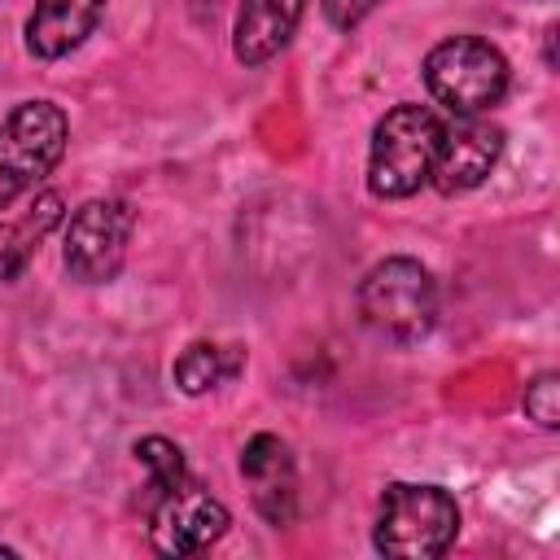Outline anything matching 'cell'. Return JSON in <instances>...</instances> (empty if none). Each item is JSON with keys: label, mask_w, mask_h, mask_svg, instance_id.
Instances as JSON below:
<instances>
[{"label": "cell", "mask_w": 560, "mask_h": 560, "mask_svg": "<svg viewBox=\"0 0 560 560\" xmlns=\"http://www.w3.org/2000/svg\"><path fill=\"white\" fill-rule=\"evenodd\" d=\"M459 534V503L433 481H389L376 508L372 542L394 560H433Z\"/></svg>", "instance_id": "cell-1"}, {"label": "cell", "mask_w": 560, "mask_h": 560, "mask_svg": "<svg viewBox=\"0 0 560 560\" xmlns=\"http://www.w3.org/2000/svg\"><path fill=\"white\" fill-rule=\"evenodd\" d=\"M442 118L429 105H394L372 127L368 149V192L381 201H402L429 184L433 153H438Z\"/></svg>", "instance_id": "cell-2"}, {"label": "cell", "mask_w": 560, "mask_h": 560, "mask_svg": "<svg viewBox=\"0 0 560 560\" xmlns=\"http://www.w3.org/2000/svg\"><path fill=\"white\" fill-rule=\"evenodd\" d=\"M359 315L363 324L394 341V346H411L420 337H429V328L438 324V284L433 276L407 258V254H394V258H381L363 280H359Z\"/></svg>", "instance_id": "cell-3"}, {"label": "cell", "mask_w": 560, "mask_h": 560, "mask_svg": "<svg viewBox=\"0 0 560 560\" xmlns=\"http://www.w3.org/2000/svg\"><path fill=\"white\" fill-rule=\"evenodd\" d=\"M424 88L438 105H446L451 114H486L508 96V57L477 39V35H451L442 44L429 48L424 66Z\"/></svg>", "instance_id": "cell-4"}, {"label": "cell", "mask_w": 560, "mask_h": 560, "mask_svg": "<svg viewBox=\"0 0 560 560\" xmlns=\"http://www.w3.org/2000/svg\"><path fill=\"white\" fill-rule=\"evenodd\" d=\"M70 122L52 101H22L0 122V210L39 188L66 158Z\"/></svg>", "instance_id": "cell-5"}, {"label": "cell", "mask_w": 560, "mask_h": 560, "mask_svg": "<svg viewBox=\"0 0 560 560\" xmlns=\"http://www.w3.org/2000/svg\"><path fill=\"white\" fill-rule=\"evenodd\" d=\"M136 232V210L122 197H92L83 201L70 223H66V241H61V262L70 271V280L79 284H109L122 262H127V245Z\"/></svg>", "instance_id": "cell-6"}, {"label": "cell", "mask_w": 560, "mask_h": 560, "mask_svg": "<svg viewBox=\"0 0 560 560\" xmlns=\"http://www.w3.org/2000/svg\"><path fill=\"white\" fill-rule=\"evenodd\" d=\"M144 516H149V538L162 556H197L214 547L232 525L228 508L210 490H201L192 477L158 494L144 508Z\"/></svg>", "instance_id": "cell-7"}, {"label": "cell", "mask_w": 560, "mask_h": 560, "mask_svg": "<svg viewBox=\"0 0 560 560\" xmlns=\"http://www.w3.org/2000/svg\"><path fill=\"white\" fill-rule=\"evenodd\" d=\"M499 158H503V127H494L481 114H451V122H442L438 136L429 184L438 192H468L486 184Z\"/></svg>", "instance_id": "cell-8"}, {"label": "cell", "mask_w": 560, "mask_h": 560, "mask_svg": "<svg viewBox=\"0 0 560 560\" xmlns=\"http://www.w3.org/2000/svg\"><path fill=\"white\" fill-rule=\"evenodd\" d=\"M241 477L249 486V499L267 525H289L298 516V468L293 451L276 433H254L241 451Z\"/></svg>", "instance_id": "cell-9"}, {"label": "cell", "mask_w": 560, "mask_h": 560, "mask_svg": "<svg viewBox=\"0 0 560 560\" xmlns=\"http://www.w3.org/2000/svg\"><path fill=\"white\" fill-rule=\"evenodd\" d=\"M105 18V0H35L26 18V52L39 61H57L74 52Z\"/></svg>", "instance_id": "cell-10"}, {"label": "cell", "mask_w": 560, "mask_h": 560, "mask_svg": "<svg viewBox=\"0 0 560 560\" xmlns=\"http://www.w3.org/2000/svg\"><path fill=\"white\" fill-rule=\"evenodd\" d=\"M306 0H241L232 26V52L241 66H267L298 31Z\"/></svg>", "instance_id": "cell-11"}, {"label": "cell", "mask_w": 560, "mask_h": 560, "mask_svg": "<svg viewBox=\"0 0 560 560\" xmlns=\"http://www.w3.org/2000/svg\"><path fill=\"white\" fill-rule=\"evenodd\" d=\"M61 192H39L18 219H0V280L22 276V267L35 258V249L44 245V236L61 223Z\"/></svg>", "instance_id": "cell-12"}, {"label": "cell", "mask_w": 560, "mask_h": 560, "mask_svg": "<svg viewBox=\"0 0 560 560\" xmlns=\"http://www.w3.org/2000/svg\"><path fill=\"white\" fill-rule=\"evenodd\" d=\"M241 363H245L241 350H228V346H214V341H192V346L179 350L171 376L188 398H201V394L219 389L223 381H232L241 372Z\"/></svg>", "instance_id": "cell-13"}, {"label": "cell", "mask_w": 560, "mask_h": 560, "mask_svg": "<svg viewBox=\"0 0 560 560\" xmlns=\"http://www.w3.org/2000/svg\"><path fill=\"white\" fill-rule=\"evenodd\" d=\"M136 459H140V464H144V472H149V481H144V499H140V512H144L158 494H166L171 486L188 481L184 451H179L171 438H158V433L140 438V442H136Z\"/></svg>", "instance_id": "cell-14"}, {"label": "cell", "mask_w": 560, "mask_h": 560, "mask_svg": "<svg viewBox=\"0 0 560 560\" xmlns=\"http://www.w3.org/2000/svg\"><path fill=\"white\" fill-rule=\"evenodd\" d=\"M525 416L542 429H556L560 424V376L556 372H538L529 385H525V398H521Z\"/></svg>", "instance_id": "cell-15"}, {"label": "cell", "mask_w": 560, "mask_h": 560, "mask_svg": "<svg viewBox=\"0 0 560 560\" xmlns=\"http://www.w3.org/2000/svg\"><path fill=\"white\" fill-rule=\"evenodd\" d=\"M376 4H381V0H319L324 22H328L332 31H350V26H359Z\"/></svg>", "instance_id": "cell-16"}]
</instances>
